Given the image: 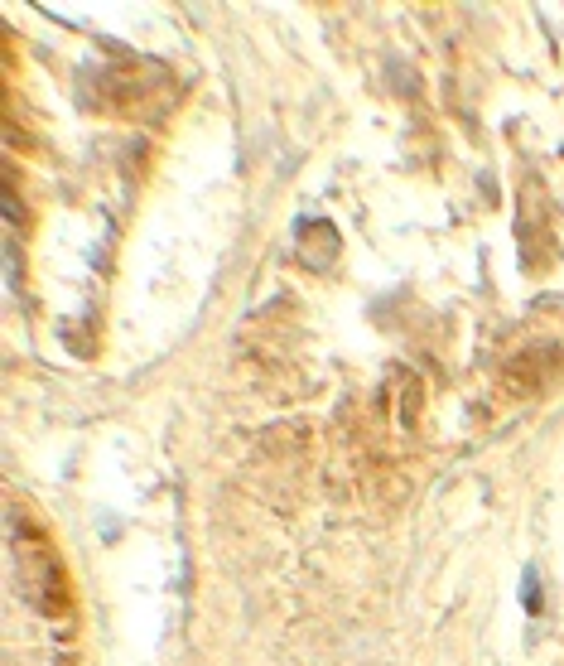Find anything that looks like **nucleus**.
Returning <instances> with one entry per match:
<instances>
[{
  "label": "nucleus",
  "mask_w": 564,
  "mask_h": 666,
  "mask_svg": "<svg viewBox=\"0 0 564 666\" xmlns=\"http://www.w3.org/2000/svg\"><path fill=\"white\" fill-rule=\"evenodd\" d=\"M555 372H560V348H531V353H516V358L507 362V391H516V396H536Z\"/></svg>",
  "instance_id": "1"
},
{
  "label": "nucleus",
  "mask_w": 564,
  "mask_h": 666,
  "mask_svg": "<svg viewBox=\"0 0 564 666\" xmlns=\"http://www.w3.org/2000/svg\"><path fill=\"white\" fill-rule=\"evenodd\" d=\"M521 599H526V609H531V613H540V580H536V570H526V594H521Z\"/></svg>",
  "instance_id": "2"
}]
</instances>
